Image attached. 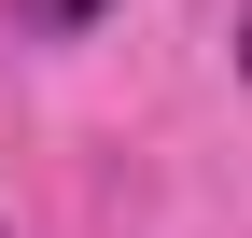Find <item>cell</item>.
Returning <instances> with one entry per match:
<instances>
[{
  "mask_svg": "<svg viewBox=\"0 0 252 238\" xmlns=\"http://www.w3.org/2000/svg\"><path fill=\"white\" fill-rule=\"evenodd\" d=\"M112 0H14V42H84Z\"/></svg>",
  "mask_w": 252,
  "mask_h": 238,
  "instance_id": "obj_1",
  "label": "cell"
},
{
  "mask_svg": "<svg viewBox=\"0 0 252 238\" xmlns=\"http://www.w3.org/2000/svg\"><path fill=\"white\" fill-rule=\"evenodd\" d=\"M238 56H252V14H238Z\"/></svg>",
  "mask_w": 252,
  "mask_h": 238,
  "instance_id": "obj_2",
  "label": "cell"
}]
</instances>
